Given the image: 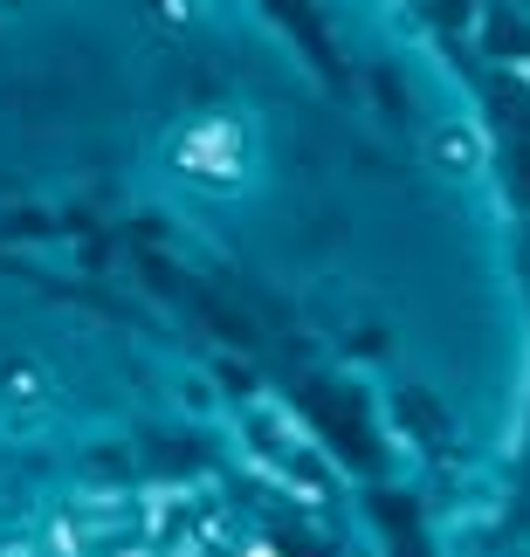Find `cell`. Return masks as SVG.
I'll list each match as a JSON object with an SVG mask.
<instances>
[{"label":"cell","mask_w":530,"mask_h":557,"mask_svg":"<svg viewBox=\"0 0 530 557\" xmlns=\"http://www.w3.org/2000/svg\"><path fill=\"white\" fill-rule=\"evenodd\" d=\"M275 8H283V21H289V28H304V35L317 41V49H324V35L310 28V0H275Z\"/></svg>","instance_id":"cell-1"}]
</instances>
